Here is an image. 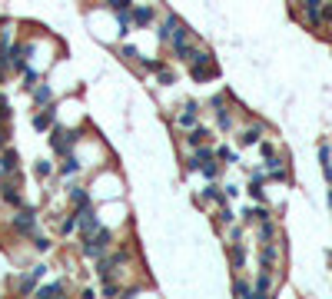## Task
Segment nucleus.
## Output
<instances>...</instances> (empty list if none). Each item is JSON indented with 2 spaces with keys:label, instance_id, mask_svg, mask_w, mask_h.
I'll use <instances>...</instances> for the list:
<instances>
[{
  "label": "nucleus",
  "instance_id": "nucleus-1",
  "mask_svg": "<svg viewBox=\"0 0 332 299\" xmlns=\"http://www.w3.org/2000/svg\"><path fill=\"white\" fill-rule=\"evenodd\" d=\"M110 246H113V233L107 226H100L93 236H83V256H90V259H100Z\"/></svg>",
  "mask_w": 332,
  "mask_h": 299
},
{
  "label": "nucleus",
  "instance_id": "nucleus-2",
  "mask_svg": "<svg viewBox=\"0 0 332 299\" xmlns=\"http://www.w3.org/2000/svg\"><path fill=\"white\" fill-rule=\"evenodd\" d=\"M76 140H80V130H63V126H53V137H50V143H53V150H56L60 156L73 153Z\"/></svg>",
  "mask_w": 332,
  "mask_h": 299
},
{
  "label": "nucleus",
  "instance_id": "nucleus-3",
  "mask_svg": "<svg viewBox=\"0 0 332 299\" xmlns=\"http://www.w3.org/2000/svg\"><path fill=\"white\" fill-rule=\"evenodd\" d=\"M302 10H306V24L309 27H322L326 24V0H302Z\"/></svg>",
  "mask_w": 332,
  "mask_h": 299
},
{
  "label": "nucleus",
  "instance_id": "nucleus-4",
  "mask_svg": "<svg viewBox=\"0 0 332 299\" xmlns=\"http://www.w3.org/2000/svg\"><path fill=\"white\" fill-rule=\"evenodd\" d=\"M33 226H37V216H33V210H24V206H20V210L13 213V233H20V236H30Z\"/></svg>",
  "mask_w": 332,
  "mask_h": 299
},
{
  "label": "nucleus",
  "instance_id": "nucleus-5",
  "mask_svg": "<svg viewBox=\"0 0 332 299\" xmlns=\"http://www.w3.org/2000/svg\"><path fill=\"white\" fill-rule=\"evenodd\" d=\"M0 199H4L7 206H13V210H20V206H24V199H20V190H17V176H7L4 183H0Z\"/></svg>",
  "mask_w": 332,
  "mask_h": 299
},
{
  "label": "nucleus",
  "instance_id": "nucleus-6",
  "mask_svg": "<svg viewBox=\"0 0 332 299\" xmlns=\"http://www.w3.org/2000/svg\"><path fill=\"white\" fill-rule=\"evenodd\" d=\"M33 44H10V67L17 70V73H24L27 70V57H30Z\"/></svg>",
  "mask_w": 332,
  "mask_h": 299
},
{
  "label": "nucleus",
  "instance_id": "nucleus-7",
  "mask_svg": "<svg viewBox=\"0 0 332 299\" xmlns=\"http://www.w3.org/2000/svg\"><path fill=\"white\" fill-rule=\"evenodd\" d=\"M213 150H209V146H193V153H189V160H186V170H193V173H196V170H203V166H206V163L209 160H213Z\"/></svg>",
  "mask_w": 332,
  "mask_h": 299
},
{
  "label": "nucleus",
  "instance_id": "nucleus-8",
  "mask_svg": "<svg viewBox=\"0 0 332 299\" xmlns=\"http://www.w3.org/2000/svg\"><path fill=\"white\" fill-rule=\"evenodd\" d=\"M216 77H220V70H216L213 60H196V63H193V80H196V83L216 80Z\"/></svg>",
  "mask_w": 332,
  "mask_h": 299
},
{
  "label": "nucleus",
  "instance_id": "nucleus-9",
  "mask_svg": "<svg viewBox=\"0 0 332 299\" xmlns=\"http://www.w3.org/2000/svg\"><path fill=\"white\" fill-rule=\"evenodd\" d=\"M279 263V243H263V253H259V269L272 273V266Z\"/></svg>",
  "mask_w": 332,
  "mask_h": 299
},
{
  "label": "nucleus",
  "instance_id": "nucleus-10",
  "mask_svg": "<svg viewBox=\"0 0 332 299\" xmlns=\"http://www.w3.org/2000/svg\"><path fill=\"white\" fill-rule=\"evenodd\" d=\"M17 170H20V156H17V150L7 146V150H4V156H0V173L17 176Z\"/></svg>",
  "mask_w": 332,
  "mask_h": 299
},
{
  "label": "nucleus",
  "instance_id": "nucleus-11",
  "mask_svg": "<svg viewBox=\"0 0 332 299\" xmlns=\"http://www.w3.org/2000/svg\"><path fill=\"white\" fill-rule=\"evenodd\" d=\"M263 133H266L263 123H252V126H246V130L239 133V143L243 146H256V143H263Z\"/></svg>",
  "mask_w": 332,
  "mask_h": 299
},
{
  "label": "nucleus",
  "instance_id": "nucleus-12",
  "mask_svg": "<svg viewBox=\"0 0 332 299\" xmlns=\"http://www.w3.org/2000/svg\"><path fill=\"white\" fill-rule=\"evenodd\" d=\"M80 230H83V236H93V233L100 230V216L93 213V206H90V210H80Z\"/></svg>",
  "mask_w": 332,
  "mask_h": 299
},
{
  "label": "nucleus",
  "instance_id": "nucleus-13",
  "mask_svg": "<svg viewBox=\"0 0 332 299\" xmlns=\"http://www.w3.org/2000/svg\"><path fill=\"white\" fill-rule=\"evenodd\" d=\"M53 120H56V110H53V103H50V106H44V113H37V117H33V130H50Z\"/></svg>",
  "mask_w": 332,
  "mask_h": 299
},
{
  "label": "nucleus",
  "instance_id": "nucleus-14",
  "mask_svg": "<svg viewBox=\"0 0 332 299\" xmlns=\"http://www.w3.org/2000/svg\"><path fill=\"white\" fill-rule=\"evenodd\" d=\"M70 199H73L76 213H80V210H90V206H93V199H90V193H87L83 186H73V190H70Z\"/></svg>",
  "mask_w": 332,
  "mask_h": 299
},
{
  "label": "nucleus",
  "instance_id": "nucleus-15",
  "mask_svg": "<svg viewBox=\"0 0 332 299\" xmlns=\"http://www.w3.org/2000/svg\"><path fill=\"white\" fill-rule=\"evenodd\" d=\"M196 110H200L196 103H186V106H183V113H180V120H176V123H180V126H186V130H193V126H196V117H200Z\"/></svg>",
  "mask_w": 332,
  "mask_h": 299
},
{
  "label": "nucleus",
  "instance_id": "nucleus-16",
  "mask_svg": "<svg viewBox=\"0 0 332 299\" xmlns=\"http://www.w3.org/2000/svg\"><path fill=\"white\" fill-rule=\"evenodd\" d=\"M53 100V90L47 87V83H40V87H33V103H37V110H44V106H50Z\"/></svg>",
  "mask_w": 332,
  "mask_h": 299
},
{
  "label": "nucleus",
  "instance_id": "nucleus-17",
  "mask_svg": "<svg viewBox=\"0 0 332 299\" xmlns=\"http://www.w3.org/2000/svg\"><path fill=\"white\" fill-rule=\"evenodd\" d=\"M203 199H209V203H226V199H229V190H220V186H216V183H209V186L206 190H203Z\"/></svg>",
  "mask_w": 332,
  "mask_h": 299
},
{
  "label": "nucleus",
  "instance_id": "nucleus-18",
  "mask_svg": "<svg viewBox=\"0 0 332 299\" xmlns=\"http://www.w3.org/2000/svg\"><path fill=\"white\" fill-rule=\"evenodd\" d=\"M252 289H256V296H259V299H266V296L272 293V273H266V269H263V273H259V279H256V286H252Z\"/></svg>",
  "mask_w": 332,
  "mask_h": 299
},
{
  "label": "nucleus",
  "instance_id": "nucleus-19",
  "mask_svg": "<svg viewBox=\"0 0 332 299\" xmlns=\"http://www.w3.org/2000/svg\"><path fill=\"white\" fill-rule=\"evenodd\" d=\"M153 24V7H133V27H150Z\"/></svg>",
  "mask_w": 332,
  "mask_h": 299
},
{
  "label": "nucleus",
  "instance_id": "nucleus-20",
  "mask_svg": "<svg viewBox=\"0 0 332 299\" xmlns=\"http://www.w3.org/2000/svg\"><path fill=\"white\" fill-rule=\"evenodd\" d=\"M229 263H232V269H243L246 266V246L243 243H232V249H229Z\"/></svg>",
  "mask_w": 332,
  "mask_h": 299
},
{
  "label": "nucleus",
  "instance_id": "nucleus-21",
  "mask_svg": "<svg viewBox=\"0 0 332 299\" xmlns=\"http://www.w3.org/2000/svg\"><path fill=\"white\" fill-rule=\"evenodd\" d=\"M10 70V40H7V33L0 37V77Z\"/></svg>",
  "mask_w": 332,
  "mask_h": 299
},
{
  "label": "nucleus",
  "instance_id": "nucleus-22",
  "mask_svg": "<svg viewBox=\"0 0 332 299\" xmlns=\"http://www.w3.org/2000/svg\"><path fill=\"white\" fill-rule=\"evenodd\" d=\"M259 226V243H272L276 239V223L272 219H263V223H256Z\"/></svg>",
  "mask_w": 332,
  "mask_h": 299
},
{
  "label": "nucleus",
  "instance_id": "nucleus-23",
  "mask_svg": "<svg viewBox=\"0 0 332 299\" xmlns=\"http://www.w3.org/2000/svg\"><path fill=\"white\" fill-rule=\"evenodd\" d=\"M103 10H110L113 17H116V13H123V10H133V0H103Z\"/></svg>",
  "mask_w": 332,
  "mask_h": 299
},
{
  "label": "nucleus",
  "instance_id": "nucleus-24",
  "mask_svg": "<svg viewBox=\"0 0 332 299\" xmlns=\"http://www.w3.org/2000/svg\"><path fill=\"white\" fill-rule=\"evenodd\" d=\"M60 173L63 176H76V173H80V160H76L73 153H67V156H63V163H60Z\"/></svg>",
  "mask_w": 332,
  "mask_h": 299
},
{
  "label": "nucleus",
  "instance_id": "nucleus-25",
  "mask_svg": "<svg viewBox=\"0 0 332 299\" xmlns=\"http://www.w3.org/2000/svg\"><path fill=\"white\" fill-rule=\"evenodd\" d=\"M116 30H120V37H126V33L133 30V10L116 13Z\"/></svg>",
  "mask_w": 332,
  "mask_h": 299
},
{
  "label": "nucleus",
  "instance_id": "nucleus-26",
  "mask_svg": "<svg viewBox=\"0 0 332 299\" xmlns=\"http://www.w3.org/2000/svg\"><path fill=\"white\" fill-rule=\"evenodd\" d=\"M243 219L246 223H263V219H269V210H266V206H249Z\"/></svg>",
  "mask_w": 332,
  "mask_h": 299
},
{
  "label": "nucleus",
  "instance_id": "nucleus-27",
  "mask_svg": "<svg viewBox=\"0 0 332 299\" xmlns=\"http://www.w3.org/2000/svg\"><path fill=\"white\" fill-rule=\"evenodd\" d=\"M37 286H40V279H37V276H33V273H27V276H24V279H20V283H17V289H20V293H24V296H30V293H37Z\"/></svg>",
  "mask_w": 332,
  "mask_h": 299
},
{
  "label": "nucleus",
  "instance_id": "nucleus-28",
  "mask_svg": "<svg viewBox=\"0 0 332 299\" xmlns=\"http://www.w3.org/2000/svg\"><path fill=\"white\" fill-rule=\"evenodd\" d=\"M206 137H209V130H206V126H193V130L186 133V146H200Z\"/></svg>",
  "mask_w": 332,
  "mask_h": 299
},
{
  "label": "nucleus",
  "instance_id": "nucleus-29",
  "mask_svg": "<svg viewBox=\"0 0 332 299\" xmlns=\"http://www.w3.org/2000/svg\"><path fill=\"white\" fill-rule=\"evenodd\" d=\"M63 289H67L63 283H50V286H37V296H40V299H56Z\"/></svg>",
  "mask_w": 332,
  "mask_h": 299
},
{
  "label": "nucleus",
  "instance_id": "nucleus-30",
  "mask_svg": "<svg viewBox=\"0 0 332 299\" xmlns=\"http://www.w3.org/2000/svg\"><path fill=\"white\" fill-rule=\"evenodd\" d=\"M216 160H223V163H226V166H236V163H239V156H236V153H232V150H229V146H220V150H216Z\"/></svg>",
  "mask_w": 332,
  "mask_h": 299
},
{
  "label": "nucleus",
  "instance_id": "nucleus-31",
  "mask_svg": "<svg viewBox=\"0 0 332 299\" xmlns=\"http://www.w3.org/2000/svg\"><path fill=\"white\" fill-rule=\"evenodd\" d=\"M232 219H236V213L229 210V203H223V210L216 213V223H220V226H232Z\"/></svg>",
  "mask_w": 332,
  "mask_h": 299
},
{
  "label": "nucleus",
  "instance_id": "nucleus-32",
  "mask_svg": "<svg viewBox=\"0 0 332 299\" xmlns=\"http://www.w3.org/2000/svg\"><path fill=\"white\" fill-rule=\"evenodd\" d=\"M76 226H80V213H76V216H67V219H60V233H63V236H70V233H73Z\"/></svg>",
  "mask_w": 332,
  "mask_h": 299
},
{
  "label": "nucleus",
  "instance_id": "nucleus-33",
  "mask_svg": "<svg viewBox=\"0 0 332 299\" xmlns=\"http://www.w3.org/2000/svg\"><path fill=\"white\" fill-rule=\"evenodd\" d=\"M232 293H236V296H256V289H252L246 279H236V283H232Z\"/></svg>",
  "mask_w": 332,
  "mask_h": 299
},
{
  "label": "nucleus",
  "instance_id": "nucleus-34",
  "mask_svg": "<svg viewBox=\"0 0 332 299\" xmlns=\"http://www.w3.org/2000/svg\"><path fill=\"white\" fill-rule=\"evenodd\" d=\"M216 120H220V130H232V113H226L223 106H216Z\"/></svg>",
  "mask_w": 332,
  "mask_h": 299
},
{
  "label": "nucleus",
  "instance_id": "nucleus-35",
  "mask_svg": "<svg viewBox=\"0 0 332 299\" xmlns=\"http://www.w3.org/2000/svg\"><path fill=\"white\" fill-rule=\"evenodd\" d=\"M50 170H53L50 160H37V163H33V173H37V176H50Z\"/></svg>",
  "mask_w": 332,
  "mask_h": 299
},
{
  "label": "nucleus",
  "instance_id": "nucleus-36",
  "mask_svg": "<svg viewBox=\"0 0 332 299\" xmlns=\"http://www.w3.org/2000/svg\"><path fill=\"white\" fill-rule=\"evenodd\" d=\"M200 173H203V176H206V180H216V176H220V163H213V160H209V163H206V166H203V170H200Z\"/></svg>",
  "mask_w": 332,
  "mask_h": 299
},
{
  "label": "nucleus",
  "instance_id": "nucleus-37",
  "mask_svg": "<svg viewBox=\"0 0 332 299\" xmlns=\"http://www.w3.org/2000/svg\"><path fill=\"white\" fill-rule=\"evenodd\" d=\"M53 243L47 236H33V249H37V253H47V249H50Z\"/></svg>",
  "mask_w": 332,
  "mask_h": 299
},
{
  "label": "nucleus",
  "instance_id": "nucleus-38",
  "mask_svg": "<svg viewBox=\"0 0 332 299\" xmlns=\"http://www.w3.org/2000/svg\"><path fill=\"white\" fill-rule=\"evenodd\" d=\"M140 67H143V70H150V73H160V70H163V63H160V60H143Z\"/></svg>",
  "mask_w": 332,
  "mask_h": 299
},
{
  "label": "nucleus",
  "instance_id": "nucleus-39",
  "mask_svg": "<svg viewBox=\"0 0 332 299\" xmlns=\"http://www.w3.org/2000/svg\"><path fill=\"white\" fill-rule=\"evenodd\" d=\"M160 83L169 87V83H176V73H169V70H160Z\"/></svg>",
  "mask_w": 332,
  "mask_h": 299
},
{
  "label": "nucleus",
  "instance_id": "nucleus-40",
  "mask_svg": "<svg viewBox=\"0 0 332 299\" xmlns=\"http://www.w3.org/2000/svg\"><path fill=\"white\" fill-rule=\"evenodd\" d=\"M120 53H123V60H136V47H123V50H120Z\"/></svg>",
  "mask_w": 332,
  "mask_h": 299
},
{
  "label": "nucleus",
  "instance_id": "nucleus-41",
  "mask_svg": "<svg viewBox=\"0 0 332 299\" xmlns=\"http://www.w3.org/2000/svg\"><path fill=\"white\" fill-rule=\"evenodd\" d=\"M259 150H263L266 160H269V156H276V146H272V143H259Z\"/></svg>",
  "mask_w": 332,
  "mask_h": 299
},
{
  "label": "nucleus",
  "instance_id": "nucleus-42",
  "mask_svg": "<svg viewBox=\"0 0 332 299\" xmlns=\"http://www.w3.org/2000/svg\"><path fill=\"white\" fill-rule=\"evenodd\" d=\"M30 273L37 276V279H44V276H47V266H44V263H40V266H30Z\"/></svg>",
  "mask_w": 332,
  "mask_h": 299
},
{
  "label": "nucleus",
  "instance_id": "nucleus-43",
  "mask_svg": "<svg viewBox=\"0 0 332 299\" xmlns=\"http://www.w3.org/2000/svg\"><path fill=\"white\" fill-rule=\"evenodd\" d=\"M329 206H332V190H329Z\"/></svg>",
  "mask_w": 332,
  "mask_h": 299
},
{
  "label": "nucleus",
  "instance_id": "nucleus-44",
  "mask_svg": "<svg viewBox=\"0 0 332 299\" xmlns=\"http://www.w3.org/2000/svg\"><path fill=\"white\" fill-rule=\"evenodd\" d=\"M329 259H332V249H329Z\"/></svg>",
  "mask_w": 332,
  "mask_h": 299
}]
</instances>
